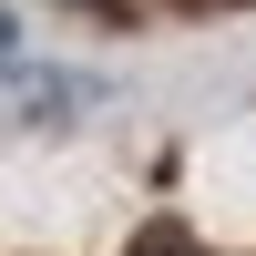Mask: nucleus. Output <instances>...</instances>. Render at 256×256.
<instances>
[{"instance_id":"obj_2","label":"nucleus","mask_w":256,"mask_h":256,"mask_svg":"<svg viewBox=\"0 0 256 256\" xmlns=\"http://www.w3.org/2000/svg\"><path fill=\"white\" fill-rule=\"evenodd\" d=\"M0 52H10V10H0Z\"/></svg>"},{"instance_id":"obj_1","label":"nucleus","mask_w":256,"mask_h":256,"mask_svg":"<svg viewBox=\"0 0 256 256\" xmlns=\"http://www.w3.org/2000/svg\"><path fill=\"white\" fill-rule=\"evenodd\" d=\"M144 256H174V236H154V246H144Z\"/></svg>"}]
</instances>
